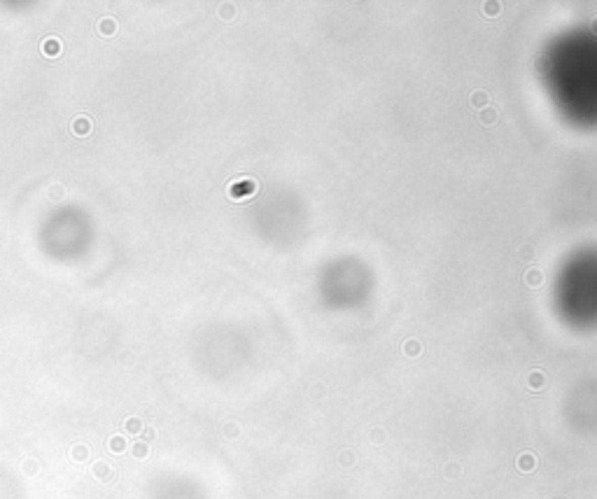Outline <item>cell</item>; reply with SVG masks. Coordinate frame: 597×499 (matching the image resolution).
<instances>
[{
	"mask_svg": "<svg viewBox=\"0 0 597 499\" xmlns=\"http://www.w3.org/2000/svg\"><path fill=\"white\" fill-rule=\"evenodd\" d=\"M91 128H94V124H91L89 117H75L73 119V133L86 135V133H91Z\"/></svg>",
	"mask_w": 597,
	"mask_h": 499,
	"instance_id": "1",
	"label": "cell"
},
{
	"mask_svg": "<svg viewBox=\"0 0 597 499\" xmlns=\"http://www.w3.org/2000/svg\"><path fill=\"white\" fill-rule=\"evenodd\" d=\"M42 54L44 56H52V59L61 54V40H59V37H47V40H44V42H42Z\"/></svg>",
	"mask_w": 597,
	"mask_h": 499,
	"instance_id": "2",
	"label": "cell"
},
{
	"mask_svg": "<svg viewBox=\"0 0 597 499\" xmlns=\"http://www.w3.org/2000/svg\"><path fill=\"white\" fill-rule=\"evenodd\" d=\"M98 31H101L103 35H115L117 33V21L112 17H103L101 21H98Z\"/></svg>",
	"mask_w": 597,
	"mask_h": 499,
	"instance_id": "3",
	"label": "cell"
}]
</instances>
